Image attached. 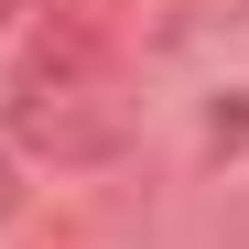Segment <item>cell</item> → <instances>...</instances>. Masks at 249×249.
Segmentation results:
<instances>
[{"instance_id": "1", "label": "cell", "mask_w": 249, "mask_h": 249, "mask_svg": "<svg viewBox=\"0 0 249 249\" xmlns=\"http://www.w3.org/2000/svg\"><path fill=\"white\" fill-rule=\"evenodd\" d=\"M0 141L54 162V174H98L130 152V98H119V54L87 11H33L22 65H11V108Z\"/></svg>"}, {"instance_id": "2", "label": "cell", "mask_w": 249, "mask_h": 249, "mask_svg": "<svg viewBox=\"0 0 249 249\" xmlns=\"http://www.w3.org/2000/svg\"><path fill=\"white\" fill-rule=\"evenodd\" d=\"M11 217H22V152L0 141V228H11Z\"/></svg>"}, {"instance_id": "3", "label": "cell", "mask_w": 249, "mask_h": 249, "mask_svg": "<svg viewBox=\"0 0 249 249\" xmlns=\"http://www.w3.org/2000/svg\"><path fill=\"white\" fill-rule=\"evenodd\" d=\"M22 22H33V0H0V44H11V33H22Z\"/></svg>"}]
</instances>
